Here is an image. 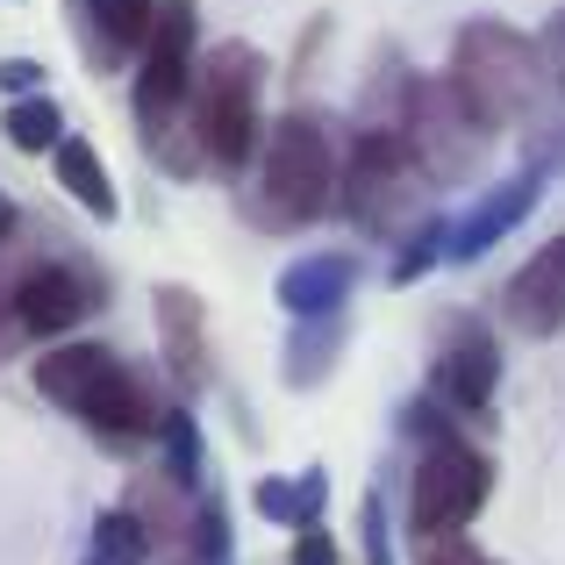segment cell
Listing matches in <instances>:
<instances>
[{
	"instance_id": "cell-29",
	"label": "cell",
	"mask_w": 565,
	"mask_h": 565,
	"mask_svg": "<svg viewBox=\"0 0 565 565\" xmlns=\"http://www.w3.org/2000/svg\"><path fill=\"white\" fill-rule=\"evenodd\" d=\"M294 565H337L330 530H301V537H294Z\"/></svg>"
},
{
	"instance_id": "cell-3",
	"label": "cell",
	"mask_w": 565,
	"mask_h": 565,
	"mask_svg": "<svg viewBox=\"0 0 565 565\" xmlns=\"http://www.w3.org/2000/svg\"><path fill=\"white\" fill-rule=\"evenodd\" d=\"M344 186V158L322 115H287V122L265 129L258 143V201L273 222H316L337 207Z\"/></svg>"
},
{
	"instance_id": "cell-20",
	"label": "cell",
	"mask_w": 565,
	"mask_h": 565,
	"mask_svg": "<svg viewBox=\"0 0 565 565\" xmlns=\"http://www.w3.org/2000/svg\"><path fill=\"white\" fill-rule=\"evenodd\" d=\"M337 337H344V322H294V344H287V380L294 386H316L322 373L337 365Z\"/></svg>"
},
{
	"instance_id": "cell-4",
	"label": "cell",
	"mask_w": 565,
	"mask_h": 565,
	"mask_svg": "<svg viewBox=\"0 0 565 565\" xmlns=\"http://www.w3.org/2000/svg\"><path fill=\"white\" fill-rule=\"evenodd\" d=\"M537 72H544V57L530 36H515L509 22H466V36L451 43V72L444 79H451V94L487 129H509L537 100Z\"/></svg>"
},
{
	"instance_id": "cell-18",
	"label": "cell",
	"mask_w": 565,
	"mask_h": 565,
	"mask_svg": "<svg viewBox=\"0 0 565 565\" xmlns=\"http://www.w3.org/2000/svg\"><path fill=\"white\" fill-rule=\"evenodd\" d=\"M79 565H151V537H143V523L122 509V501L94 515V544H86Z\"/></svg>"
},
{
	"instance_id": "cell-13",
	"label": "cell",
	"mask_w": 565,
	"mask_h": 565,
	"mask_svg": "<svg viewBox=\"0 0 565 565\" xmlns=\"http://www.w3.org/2000/svg\"><path fill=\"white\" fill-rule=\"evenodd\" d=\"M351 287H359V258H344V250H308V258H294L287 273H279V308H287L294 322H330V316H344Z\"/></svg>"
},
{
	"instance_id": "cell-26",
	"label": "cell",
	"mask_w": 565,
	"mask_h": 565,
	"mask_svg": "<svg viewBox=\"0 0 565 565\" xmlns=\"http://www.w3.org/2000/svg\"><path fill=\"white\" fill-rule=\"evenodd\" d=\"M36 79H43L36 57H8V65H0V94H8V100H29V94H36Z\"/></svg>"
},
{
	"instance_id": "cell-7",
	"label": "cell",
	"mask_w": 565,
	"mask_h": 565,
	"mask_svg": "<svg viewBox=\"0 0 565 565\" xmlns=\"http://www.w3.org/2000/svg\"><path fill=\"white\" fill-rule=\"evenodd\" d=\"M494 394H501V351H494V330L466 308L437 322V351H429V401L451 415H472L487 423L494 415Z\"/></svg>"
},
{
	"instance_id": "cell-23",
	"label": "cell",
	"mask_w": 565,
	"mask_h": 565,
	"mask_svg": "<svg viewBox=\"0 0 565 565\" xmlns=\"http://www.w3.org/2000/svg\"><path fill=\"white\" fill-rule=\"evenodd\" d=\"M250 509H258L265 523H279V530L301 537V487H294V480H258V487H250Z\"/></svg>"
},
{
	"instance_id": "cell-28",
	"label": "cell",
	"mask_w": 565,
	"mask_h": 565,
	"mask_svg": "<svg viewBox=\"0 0 565 565\" xmlns=\"http://www.w3.org/2000/svg\"><path fill=\"white\" fill-rule=\"evenodd\" d=\"M322 501H330V480L301 472V530H322Z\"/></svg>"
},
{
	"instance_id": "cell-1",
	"label": "cell",
	"mask_w": 565,
	"mask_h": 565,
	"mask_svg": "<svg viewBox=\"0 0 565 565\" xmlns=\"http://www.w3.org/2000/svg\"><path fill=\"white\" fill-rule=\"evenodd\" d=\"M29 380H36V394L51 401V408L79 415V423L108 444L158 437L166 415H172V401L151 386V373L115 359V344H100V337H65V344H51Z\"/></svg>"
},
{
	"instance_id": "cell-14",
	"label": "cell",
	"mask_w": 565,
	"mask_h": 565,
	"mask_svg": "<svg viewBox=\"0 0 565 565\" xmlns=\"http://www.w3.org/2000/svg\"><path fill=\"white\" fill-rule=\"evenodd\" d=\"M509 322L523 337H558L565 330V230L544 250H530V265L509 279Z\"/></svg>"
},
{
	"instance_id": "cell-17",
	"label": "cell",
	"mask_w": 565,
	"mask_h": 565,
	"mask_svg": "<svg viewBox=\"0 0 565 565\" xmlns=\"http://www.w3.org/2000/svg\"><path fill=\"white\" fill-rule=\"evenodd\" d=\"M43 258H51V250H36V222H29L22 207H0V322L14 316V294H22V279L36 273Z\"/></svg>"
},
{
	"instance_id": "cell-30",
	"label": "cell",
	"mask_w": 565,
	"mask_h": 565,
	"mask_svg": "<svg viewBox=\"0 0 565 565\" xmlns=\"http://www.w3.org/2000/svg\"><path fill=\"white\" fill-rule=\"evenodd\" d=\"M8 337H22V330H14V322H0V344H8ZM0 359H8V351H0Z\"/></svg>"
},
{
	"instance_id": "cell-22",
	"label": "cell",
	"mask_w": 565,
	"mask_h": 565,
	"mask_svg": "<svg viewBox=\"0 0 565 565\" xmlns=\"http://www.w3.org/2000/svg\"><path fill=\"white\" fill-rule=\"evenodd\" d=\"M437 258H451V222H415V236H401V250H394V265H386V279L394 287H408V279H423Z\"/></svg>"
},
{
	"instance_id": "cell-10",
	"label": "cell",
	"mask_w": 565,
	"mask_h": 565,
	"mask_svg": "<svg viewBox=\"0 0 565 565\" xmlns=\"http://www.w3.org/2000/svg\"><path fill=\"white\" fill-rule=\"evenodd\" d=\"M408 172H415V151H408V143H394V137H351L337 207H344L351 222H386V207L408 193Z\"/></svg>"
},
{
	"instance_id": "cell-6",
	"label": "cell",
	"mask_w": 565,
	"mask_h": 565,
	"mask_svg": "<svg viewBox=\"0 0 565 565\" xmlns=\"http://www.w3.org/2000/svg\"><path fill=\"white\" fill-rule=\"evenodd\" d=\"M487 494H494V466H487V451L466 444V429L423 444V458H415V472H408V530H415V544L423 537H466V523L487 509Z\"/></svg>"
},
{
	"instance_id": "cell-16",
	"label": "cell",
	"mask_w": 565,
	"mask_h": 565,
	"mask_svg": "<svg viewBox=\"0 0 565 565\" xmlns=\"http://www.w3.org/2000/svg\"><path fill=\"white\" fill-rule=\"evenodd\" d=\"M51 166H57V186H65L94 222H115V215H122V193H115L108 166H100V151H94L86 137H65V143L51 151Z\"/></svg>"
},
{
	"instance_id": "cell-2",
	"label": "cell",
	"mask_w": 565,
	"mask_h": 565,
	"mask_svg": "<svg viewBox=\"0 0 565 565\" xmlns=\"http://www.w3.org/2000/svg\"><path fill=\"white\" fill-rule=\"evenodd\" d=\"M186 122H193V137H201L207 166L236 172V166L258 158V143H265V57L250 51V43H215V51L201 57Z\"/></svg>"
},
{
	"instance_id": "cell-9",
	"label": "cell",
	"mask_w": 565,
	"mask_h": 565,
	"mask_svg": "<svg viewBox=\"0 0 565 565\" xmlns=\"http://www.w3.org/2000/svg\"><path fill=\"white\" fill-rule=\"evenodd\" d=\"M487 137H494V129H487L480 115L451 94V79L423 86L415 122H408V151H415V166H423L429 180H458V172H472V166H480V151H487Z\"/></svg>"
},
{
	"instance_id": "cell-27",
	"label": "cell",
	"mask_w": 565,
	"mask_h": 565,
	"mask_svg": "<svg viewBox=\"0 0 565 565\" xmlns=\"http://www.w3.org/2000/svg\"><path fill=\"white\" fill-rule=\"evenodd\" d=\"M537 57H544V72H552V79L565 86V8L552 14V29L537 36Z\"/></svg>"
},
{
	"instance_id": "cell-8",
	"label": "cell",
	"mask_w": 565,
	"mask_h": 565,
	"mask_svg": "<svg viewBox=\"0 0 565 565\" xmlns=\"http://www.w3.org/2000/svg\"><path fill=\"white\" fill-rule=\"evenodd\" d=\"M100 308V273L86 258H43L36 273L22 279V294H14V330L22 337H43V344H65L72 330H79L86 316Z\"/></svg>"
},
{
	"instance_id": "cell-11",
	"label": "cell",
	"mask_w": 565,
	"mask_h": 565,
	"mask_svg": "<svg viewBox=\"0 0 565 565\" xmlns=\"http://www.w3.org/2000/svg\"><path fill=\"white\" fill-rule=\"evenodd\" d=\"M537 201H544V172H537V166H530V172H515V180H501V186H487L480 201H472L466 215L451 222V265L487 258V250H494L509 230H523Z\"/></svg>"
},
{
	"instance_id": "cell-15",
	"label": "cell",
	"mask_w": 565,
	"mask_h": 565,
	"mask_svg": "<svg viewBox=\"0 0 565 565\" xmlns=\"http://www.w3.org/2000/svg\"><path fill=\"white\" fill-rule=\"evenodd\" d=\"M158 351H166L180 394L207 380V308L193 287H158Z\"/></svg>"
},
{
	"instance_id": "cell-24",
	"label": "cell",
	"mask_w": 565,
	"mask_h": 565,
	"mask_svg": "<svg viewBox=\"0 0 565 565\" xmlns=\"http://www.w3.org/2000/svg\"><path fill=\"white\" fill-rule=\"evenodd\" d=\"M359 544H365V565H394V523H386L380 494L359 501Z\"/></svg>"
},
{
	"instance_id": "cell-5",
	"label": "cell",
	"mask_w": 565,
	"mask_h": 565,
	"mask_svg": "<svg viewBox=\"0 0 565 565\" xmlns=\"http://www.w3.org/2000/svg\"><path fill=\"white\" fill-rule=\"evenodd\" d=\"M193 79H201V8L193 0H158V22L143 57L129 65V100H137V129L158 137L186 115Z\"/></svg>"
},
{
	"instance_id": "cell-25",
	"label": "cell",
	"mask_w": 565,
	"mask_h": 565,
	"mask_svg": "<svg viewBox=\"0 0 565 565\" xmlns=\"http://www.w3.org/2000/svg\"><path fill=\"white\" fill-rule=\"evenodd\" d=\"M415 565H494L472 552V537H423L415 544Z\"/></svg>"
},
{
	"instance_id": "cell-12",
	"label": "cell",
	"mask_w": 565,
	"mask_h": 565,
	"mask_svg": "<svg viewBox=\"0 0 565 565\" xmlns=\"http://www.w3.org/2000/svg\"><path fill=\"white\" fill-rule=\"evenodd\" d=\"M158 22V0H72V29H79L94 72H122L129 57H143Z\"/></svg>"
},
{
	"instance_id": "cell-19",
	"label": "cell",
	"mask_w": 565,
	"mask_h": 565,
	"mask_svg": "<svg viewBox=\"0 0 565 565\" xmlns=\"http://www.w3.org/2000/svg\"><path fill=\"white\" fill-rule=\"evenodd\" d=\"M0 129H8V143H14V151H43V158H51L57 143L72 137V129H65V108H57L51 94L8 100V122H0Z\"/></svg>"
},
{
	"instance_id": "cell-21",
	"label": "cell",
	"mask_w": 565,
	"mask_h": 565,
	"mask_svg": "<svg viewBox=\"0 0 565 565\" xmlns=\"http://www.w3.org/2000/svg\"><path fill=\"white\" fill-rule=\"evenodd\" d=\"M166 480L180 487V494H193L201 487V423H193V408L186 401H172V415H166Z\"/></svg>"
}]
</instances>
